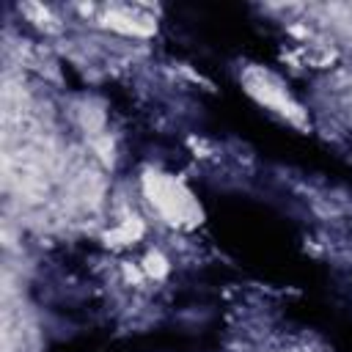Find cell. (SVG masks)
I'll use <instances>...</instances> for the list:
<instances>
[{
    "label": "cell",
    "mask_w": 352,
    "mask_h": 352,
    "mask_svg": "<svg viewBox=\"0 0 352 352\" xmlns=\"http://www.w3.org/2000/svg\"><path fill=\"white\" fill-rule=\"evenodd\" d=\"M143 190L151 206L170 223V226H195L201 223V209L195 198L187 192V187L165 173L148 170L143 176Z\"/></svg>",
    "instance_id": "1"
},
{
    "label": "cell",
    "mask_w": 352,
    "mask_h": 352,
    "mask_svg": "<svg viewBox=\"0 0 352 352\" xmlns=\"http://www.w3.org/2000/svg\"><path fill=\"white\" fill-rule=\"evenodd\" d=\"M245 85H248V91H250L258 102H264V104L272 107L275 113L286 116V118L294 121V124H305V116H302L300 104H294V102L289 99V94L278 85V80L270 77L267 72H261V69H250V72L245 74Z\"/></svg>",
    "instance_id": "2"
},
{
    "label": "cell",
    "mask_w": 352,
    "mask_h": 352,
    "mask_svg": "<svg viewBox=\"0 0 352 352\" xmlns=\"http://www.w3.org/2000/svg\"><path fill=\"white\" fill-rule=\"evenodd\" d=\"M104 25L113 28V30H121V33H132V36H148V33H154V22L140 19L135 14H126V11H107L104 14Z\"/></svg>",
    "instance_id": "3"
},
{
    "label": "cell",
    "mask_w": 352,
    "mask_h": 352,
    "mask_svg": "<svg viewBox=\"0 0 352 352\" xmlns=\"http://www.w3.org/2000/svg\"><path fill=\"white\" fill-rule=\"evenodd\" d=\"M140 231H143L140 220L129 217V220H124L116 231H110V234H107V242H110V245H126V242L138 239V236H140Z\"/></svg>",
    "instance_id": "4"
},
{
    "label": "cell",
    "mask_w": 352,
    "mask_h": 352,
    "mask_svg": "<svg viewBox=\"0 0 352 352\" xmlns=\"http://www.w3.org/2000/svg\"><path fill=\"white\" fill-rule=\"evenodd\" d=\"M80 121H82V126L88 129V132H99V126H102V121H104V116H102V110L99 107H82V113H80Z\"/></svg>",
    "instance_id": "5"
},
{
    "label": "cell",
    "mask_w": 352,
    "mask_h": 352,
    "mask_svg": "<svg viewBox=\"0 0 352 352\" xmlns=\"http://www.w3.org/2000/svg\"><path fill=\"white\" fill-rule=\"evenodd\" d=\"M143 270H146L148 275H154V278H162V275L168 272V261H165L160 253H148L146 261H143Z\"/></svg>",
    "instance_id": "6"
}]
</instances>
